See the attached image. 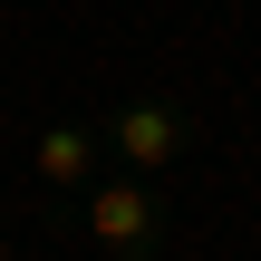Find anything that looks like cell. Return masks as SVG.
<instances>
[{
  "instance_id": "cell-1",
  "label": "cell",
  "mask_w": 261,
  "mask_h": 261,
  "mask_svg": "<svg viewBox=\"0 0 261 261\" xmlns=\"http://www.w3.org/2000/svg\"><path fill=\"white\" fill-rule=\"evenodd\" d=\"M77 223H87V242L107 261H155L165 252V194L145 184V174H97L87 194H77Z\"/></svg>"
},
{
  "instance_id": "cell-2",
  "label": "cell",
  "mask_w": 261,
  "mask_h": 261,
  "mask_svg": "<svg viewBox=\"0 0 261 261\" xmlns=\"http://www.w3.org/2000/svg\"><path fill=\"white\" fill-rule=\"evenodd\" d=\"M97 136H107V155H116L126 174H145V184H155L165 165H184V155H194V136H203V126H194V107H174V97H126Z\"/></svg>"
},
{
  "instance_id": "cell-3",
  "label": "cell",
  "mask_w": 261,
  "mask_h": 261,
  "mask_svg": "<svg viewBox=\"0 0 261 261\" xmlns=\"http://www.w3.org/2000/svg\"><path fill=\"white\" fill-rule=\"evenodd\" d=\"M97 155H107V136H97V126H68V116L29 136V174H39L48 194H87V184H97Z\"/></svg>"
},
{
  "instance_id": "cell-4",
  "label": "cell",
  "mask_w": 261,
  "mask_h": 261,
  "mask_svg": "<svg viewBox=\"0 0 261 261\" xmlns=\"http://www.w3.org/2000/svg\"><path fill=\"white\" fill-rule=\"evenodd\" d=\"M0 261H19V242H10V223H0Z\"/></svg>"
}]
</instances>
